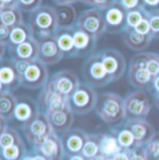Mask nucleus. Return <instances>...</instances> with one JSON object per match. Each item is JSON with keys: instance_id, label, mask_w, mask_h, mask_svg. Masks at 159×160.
I'll list each match as a JSON object with an SVG mask.
<instances>
[{"instance_id": "obj_1", "label": "nucleus", "mask_w": 159, "mask_h": 160, "mask_svg": "<svg viewBox=\"0 0 159 160\" xmlns=\"http://www.w3.org/2000/svg\"><path fill=\"white\" fill-rule=\"evenodd\" d=\"M95 111L100 119L108 126H119L127 119L125 99L114 92L99 94Z\"/></svg>"}, {"instance_id": "obj_2", "label": "nucleus", "mask_w": 159, "mask_h": 160, "mask_svg": "<svg viewBox=\"0 0 159 160\" xmlns=\"http://www.w3.org/2000/svg\"><path fill=\"white\" fill-rule=\"evenodd\" d=\"M34 36L37 39H42L53 36L59 29L58 16L55 7L42 5L28 15Z\"/></svg>"}, {"instance_id": "obj_3", "label": "nucleus", "mask_w": 159, "mask_h": 160, "mask_svg": "<svg viewBox=\"0 0 159 160\" xmlns=\"http://www.w3.org/2000/svg\"><path fill=\"white\" fill-rule=\"evenodd\" d=\"M22 129L32 149H38L44 141L54 132L48 116L40 111L27 121Z\"/></svg>"}, {"instance_id": "obj_4", "label": "nucleus", "mask_w": 159, "mask_h": 160, "mask_svg": "<svg viewBox=\"0 0 159 160\" xmlns=\"http://www.w3.org/2000/svg\"><path fill=\"white\" fill-rule=\"evenodd\" d=\"M82 76L85 81L93 88L105 87L114 82L104 68L100 51L90 54L85 61L82 66Z\"/></svg>"}, {"instance_id": "obj_5", "label": "nucleus", "mask_w": 159, "mask_h": 160, "mask_svg": "<svg viewBox=\"0 0 159 160\" xmlns=\"http://www.w3.org/2000/svg\"><path fill=\"white\" fill-rule=\"evenodd\" d=\"M99 95L95 88L87 83H80L79 87L69 99V105L75 115H86L95 109Z\"/></svg>"}, {"instance_id": "obj_6", "label": "nucleus", "mask_w": 159, "mask_h": 160, "mask_svg": "<svg viewBox=\"0 0 159 160\" xmlns=\"http://www.w3.org/2000/svg\"><path fill=\"white\" fill-rule=\"evenodd\" d=\"M77 25L97 38L107 33L104 11L97 8H89L81 11Z\"/></svg>"}, {"instance_id": "obj_7", "label": "nucleus", "mask_w": 159, "mask_h": 160, "mask_svg": "<svg viewBox=\"0 0 159 160\" xmlns=\"http://www.w3.org/2000/svg\"><path fill=\"white\" fill-rule=\"evenodd\" d=\"M127 118H146L150 114L152 103L143 90H134L125 98Z\"/></svg>"}, {"instance_id": "obj_8", "label": "nucleus", "mask_w": 159, "mask_h": 160, "mask_svg": "<svg viewBox=\"0 0 159 160\" xmlns=\"http://www.w3.org/2000/svg\"><path fill=\"white\" fill-rule=\"evenodd\" d=\"M77 75L71 69H64L56 72L48 80L47 85L59 94L70 99L80 85Z\"/></svg>"}, {"instance_id": "obj_9", "label": "nucleus", "mask_w": 159, "mask_h": 160, "mask_svg": "<svg viewBox=\"0 0 159 160\" xmlns=\"http://www.w3.org/2000/svg\"><path fill=\"white\" fill-rule=\"evenodd\" d=\"M48 80L47 65L36 60L31 62L22 74V87L35 90L42 88Z\"/></svg>"}, {"instance_id": "obj_10", "label": "nucleus", "mask_w": 159, "mask_h": 160, "mask_svg": "<svg viewBox=\"0 0 159 160\" xmlns=\"http://www.w3.org/2000/svg\"><path fill=\"white\" fill-rule=\"evenodd\" d=\"M22 86V76L16 63L11 59L1 60L0 66V93L17 90Z\"/></svg>"}, {"instance_id": "obj_11", "label": "nucleus", "mask_w": 159, "mask_h": 160, "mask_svg": "<svg viewBox=\"0 0 159 160\" xmlns=\"http://www.w3.org/2000/svg\"><path fill=\"white\" fill-rule=\"evenodd\" d=\"M37 101L40 112H43L47 115L70 106L68 98L54 91L47 84L42 88Z\"/></svg>"}, {"instance_id": "obj_12", "label": "nucleus", "mask_w": 159, "mask_h": 160, "mask_svg": "<svg viewBox=\"0 0 159 160\" xmlns=\"http://www.w3.org/2000/svg\"><path fill=\"white\" fill-rule=\"evenodd\" d=\"M100 55L105 70L113 78L114 82L124 76L127 68V63L125 57L120 51L113 48H107L101 50Z\"/></svg>"}, {"instance_id": "obj_13", "label": "nucleus", "mask_w": 159, "mask_h": 160, "mask_svg": "<svg viewBox=\"0 0 159 160\" xmlns=\"http://www.w3.org/2000/svg\"><path fill=\"white\" fill-rule=\"evenodd\" d=\"M38 40V61L47 65L56 64L61 62L64 56L59 48L56 38L53 36Z\"/></svg>"}, {"instance_id": "obj_14", "label": "nucleus", "mask_w": 159, "mask_h": 160, "mask_svg": "<svg viewBox=\"0 0 159 160\" xmlns=\"http://www.w3.org/2000/svg\"><path fill=\"white\" fill-rule=\"evenodd\" d=\"M124 124L132 132L140 147L145 146L156 133L153 125L145 118H127Z\"/></svg>"}, {"instance_id": "obj_15", "label": "nucleus", "mask_w": 159, "mask_h": 160, "mask_svg": "<svg viewBox=\"0 0 159 160\" xmlns=\"http://www.w3.org/2000/svg\"><path fill=\"white\" fill-rule=\"evenodd\" d=\"M7 50L14 62H33L38 59V40L33 38L20 45L7 47Z\"/></svg>"}, {"instance_id": "obj_16", "label": "nucleus", "mask_w": 159, "mask_h": 160, "mask_svg": "<svg viewBox=\"0 0 159 160\" xmlns=\"http://www.w3.org/2000/svg\"><path fill=\"white\" fill-rule=\"evenodd\" d=\"M103 11L107 33L120 34L127 28V11L117 3Z\"/></svg>"}, {"instance_id": "obj_17", "label": "nucleus", "mask_w": 159, "mask_h": 160, "mask_svg": "<svg viewBox=\"0 0 159 160\" xmlns=\"http://www.w3.org/2000/svg\"><path fill=\"white\" fill-rule=\"evenodd\" d=\"M88 133L81 128H71L62 135L65 156L79 155L86 143Z\"/></svg>"}, {"instance_id": "obj_18", "label": "nucleus", "mask_w": 159, "mask_h": 160, "mask_svg": "<svg viewBox=\"0 0 159 160\" xmlns=\"http://www.w3.org/2000/svg\"><path fill=\"white\" fill-rule=\"evenodd\" d=\"M127 79L130 85L140 90H150L153 85L154 78L142 66L129 62Z\"/></svg>"}, {"instance_id": "obj_19", "label": "nucleus", "mask_w": 159, "mask_h": 160, "mask_svg": "<svg viewBox=\"0 0 159 160\" xmlns=\"http://www.w3.org/2000/svg\"><path fill=\"white\" fill-rule=\"evenodd\" d=\"M98 39L99 38L82 30L77 25L74 27V41L77 57H83L94 53L97 48Z\"/></svg>"}, {"instance_id": "obj_20", "label": "nucleus", "mask_w": 159, "mask_h": 160, "mask_svg": "<svg viewBox=\"0 0 159 160\" xmlns=\"http://www.w3.org/2000/svg\"><path fill=\"white\" fill-rule=\"evenodd\" d=\"M35 150L39 151L42 155L49 160H63L65 158L62 138L56 132L50 134L44 141L39 148Z\"/></svg>"}, {"instance_id": "obj_21", "label": "nucleus", "mask_w": 159, "mask_h": 160, "mask_svg": "<svg viewBox=\"0 0 159 160\" xmlns=\"http://www.w3.org/2000/svg\"><path fill=\"white\" fill-rule=\"evenodd\" d=\"M39 111L37 101L27 96H22L21 98H18V103L15 109L13 121L15 120L22 127Z\"/></svg>"}, {"instance_id": "obj_22", "label": "nucleus", "mask_w": 159, "mask_h": 160, "mask_svg": "<svg viewBox=\"0 0 159 160\" xmlns=\"http://www.w3.org/2000/svg\"><path fill=\"white\" fill-rule=\"evenodd\" d=\"M52 125L54 132L57 134H63L70 130L75 122V114L71 110L70 106L55 111L47 115Z\"/></svg>"}, {"instance_id": "obj_23", "label": "nucleus", "mask_w": 159, "mask_h": 160, "mask_svg": "<svg viewBox=\"0 0 159 160\" xmlns=\"http://www.w3.org/2000/svg\"><path fill=\"white\" fill-rule=\"evenodd\" d=\"M122 39L124 44L131 50L142 52L151 45L153 38L151 36L142 35L134 28L127 27L122 33Z\"/></svg>"}, {"instance_id": "obj_24", "label": "nucleus", "mask_w": 159, "mask_h": 160, "mask_svg": "<svg viewBox=\"0 0 159 160\" xmlns=\"http://www.w3.org/2000/svg\"><path fill=\"white\" fill-rule=\"evenodd\" d=\"M74 27L59 28L54 34L57 44L63 53L64 58L77 57L74 41Z\"/></svg>"}, {"instance_id": "obj_25", "label": "nucleus", "mask_w": 159, "mask_h": 160, "mask_svg": "<svg viewBox=\"0 0 159 160\" xmlns=\"http://www.w3.org/2000/svg\"><path fill=\"white\" fill-rule=\"evenodd\" d=\"M144 67L155 78L159 76V54L155 52H138L134 54L130 62Z\"/></svg>"}, {"instance_id": "obj_26", "label": "nucleus", "mask_w": 159, "mask_h": 160, "mask_svg": "<svg viewBox=\"0 0 159 160\" xmlns=\"http://www.w3.org/2000/svg\"><path fill=\"white\" fill-rule=\"evenodd\" d=\"M18 98L11 92L0 93V120L8 123L14 119Z\"/></svg>"}, {"instance_id": "obj_27", "label": "nucleus", "mask_w": 159, "mask_h": 160, "mask_svg": "<svg viewBox=\"0 0 159 160\" xmlns=\"http://www.w3.org/2000/svg\"><path fill=\"white\" fill-rule=\"evenodd\" d=\"M55 8L58 16L59 28H71L77 24L78 15L73 5H60L56 6Z\"/></svg>"}, {"instance_id": "obj_28", "label": "nucleus", "mask_w": 159, "mask_h": 160, "mask_svg": "<svg viewBox=\"0 0 159 160\" xmlns=\"http://www.w3.org/2000/svg\"><path fill=\"white\" fill-rule=\"evenodd\" d=\"M111 131L116 135L117 142L123 150L131 151L140 147L132 132L125 126L124 123H122L119 126L112 128Z\"/></svg>"}, {"instance_id": "obj_29", "label": "nucleus", "mask_w": 159, "mask_h": 160, "mask_svg": "<svg viewBox=\"0 0 159 160\" xmlns=\"http://www.w3.org/2000/svg\"><path fill=\"white\" fill-rule=\"evenodd\" d=\"M33 38H35V36H34V32L30 24L28 22H23L11 28L9 39H8L7 47L20 45Z\"/></svg>"}, {"instance_id": "obj_30", "label": "nucleus", "mask_w": 159, "mask_h": 160, "mask_svg": "<svg viewBox=\"0 0 159 160\" xmlns=\"http://www.w3.org/2000/svg\"><path fill=\"white\" fill-rule=\"evenodd\" d=\"M100 148L101 154L104 156L106 158H114L117 154H118L123 150L117 142L116 135L112 131L101 134Z\"/></svg>"}, {"instance_id": "obj_31", "label": "nucleus", "mask_w": 159, "mask_h": 160, "mask_svg": "<svg viewBox=\"0 0 159 160\" xmlns=\"http://www.w3.org/2000/svg\"><path fill=\"white\" fill-rule=\"evenodd\" d=\"M24 141L22 140L19 131L7 125V123L1 122L0 127V149L12 146L14 144L22 143Z\"/></svg>"}, {"instance_id": "obj_32", "label": "nucleus", "mask_w": 159, "mask_h": 160, "mask_svg": "<svg viewBox=\"0 0 159 160\" xmlns=\"http://www.w3.org/2000/svg\"><path fill=\"white\" fill-rule=\"evenodd\" d=\"M0 22L2 25L12 28L23 22L22 11L18 7L0 9Z\"/></svg>"}, {"instance_id": "obj_33", "label": "nucleus", "mask_w": 159, "mask_h": 160, "mask_svg": "<svg viewBox=\"0 0 159 160\" xmlns=\"http://www.w3.org/2000/svg\"><path fill=\"white\" fill-rule=\"evenodd\" d=\"M101 134H88L81 155L86 159H90L101 154Z\"/></svg>"}, {"instance_id": "obj_34", "label": "nucleus", "mask_w": 159, "mask_h": 160, "mask_svg": "<svg viewBox=\"0 0 159 160\" xmlns=\"http://www.w3.org/2000/svg\"><path fill=\"white\" fill-rule=\"evenodd\" d=\"M26 145L23 142L14 144L12 146L0 149V159L1 160H22L27 154Z\"/></svg>"}, {"instance_id": "obj_35", "label": "nucleus", "mask_w": 159, "mask_h": 160, "mask_svg": "<svg viewBox=\"0 0 159 160\" xmlns=\"http://www.w3.org/2000/svg\"><path fill=\"white\" fill-rule=\"evenodd\" d=\"M148 10L145 8L130 10L127 12V27L135 28L144 18L148 15Z\"/></svg>"}, {"instance_id": "obj_36", "label": "nucleus", "mask_w": 159, "mask_h": 160, "mask_svg": "<svg viewBox=\"0 0 159 160\" xmlns=\"http://www.w3.org/2000/svg\"><path fill=\"white\" fill-rule=\"evenodd\" d=\"M148 160H159V132H156L153 138L144 146Z\"/></svg>"}, {"instance_id": "obj_37", "label": "nucleus", "mask_w": 159, "mask_h": 160, "mask_svg": "<svg viewBox=\"0 0 159 160\" xmlns=\"http://www.w3.org/2000/svg\"><path fill=\"white\" fill-rule=\"evenodd\" d=\"M147 19L150 23L151 36L153 39H159V10L149 11Z\"/></svg>"}, {"instance_id": "obj_38", "label": "nucleus", "mask_w": 159, "mask_h": 160, "mask_svg": "<svg viewBox=\"0 0 159 160\" xmlns=\"http://www.w3.org/2000/svg\"><path fill=\"white\" fill-rule=\"evenodd\" d=\"M43 0H18V8L22 12H32L42 6Z\"/></svg>"}, {"instance_id": "obj_39", "label": "nucleus", "mask_w": 159, "mask_h": 160, "mask_svg": "<svg viewBox=\"0 0 159 160\" xmlns=\"http://www.w3.org/2000/svg\"><path fill=\"white\" fill-rule=\"evenodd\" d=\"M117 4L120 5L127 12L144 8L143 0H117Z\"/></svg>"}, {"instance_id": "obj_40", "label": "nucleus", "mask_w": 159, "mask_h": 160, "mask_svg": "<svg viewBox=\"0 0 159 160\" xmlns=\"http://www.w3.org/2000/svg\"><path fill=\"white\" fill-rule=\"evenodd\" d=\"M138 33L142 35H146V36H151V28H150V23L149 21L146 18H144L135 28H134ZM152 37V36H151Z\"/></svg>"}, {"instance_id": "obj_41", "label": "nucleus", "mask_w": 159, "mask_h": 160, "mask_svg": "<svg viewBox=\"0 0 159 160\" xmlns=\"http://www.w3.org/2000/svg\"><path fill=\"white\" fill-rule=\"evenodd\" d=\"M130 160H148L144 146L138 147L130 151Z\"/></svg>"}, {"instance_id": "obj_42", "label": "nucleus", "mask_w": 159, "mask_h": 160, "mask_svg": "<svg viewBox=\"0 0 159 160\" xmlns=\"http://www.w3.org/2000/svg\"><path fill=\"white\" fill-rule=\"evenodd\" d=\"M117 3V0H94V7L100 8L102 10H105L112 6L116 5Z\"/></svg>"}, {"instance_id": "obj_43", "label": "nucleus", "mask_w": 159, "mask_h": 160, "mask_svg": "<svg viewBox=\"0 0 159 160\" xmlns=\"http://www.w3.org/2000/svg\"><path fill=\"white\" fill-rule=\"evenodd\" d=\"M10 30L11 28L0 24V44H5L6 46L7 45L10 36Z\"/></svg>"}, {"instance_id": "obj_44", "label": "nucleus", "mask_w": 159, "mask_h": 160, "mask_svg": "<svg viewBox=\"0 0 159 160\" xmlns=\"http://www.w3.org/2000/svg\"><path fill=\"white\" fill-rule=\"evenodd\" d=\"M143 5L148 11L159 10V0H143Z\"/></svg>"}, {"instance_id": "obj_45", "label": "nucleus", "mask_w": 159, "mask_h": 160, "mask_svg": "<svg viewBox=\"0 0 159 160\" xmlns=\"http://www.w3.org/2000/svg\"><path fill=\"white\" fill-rule=\"evenodd\" d=\"M18 7V0H0V9Z\"/></svg>"}, {"instance_id": "obj_46", "label": "nucleus", "mask_w": 159, "mask_h": 160, "mask_svg": "<svg viewBox=\"0 0 159 160\" xmlns=\"http://www.w3.org/2000/svg\"><path fill=\"white\" fill-rule=\"evenodd\" d=\"M150 91L154 95V98L159 97V76L154 78L153 85H152V88H151Z\"/></svg>"}, {"instance_id": "obj_47", "label": "nucleus", "mask_w": 159, "mask_h": 160, "mask_svg": "<svg viewBox=\"0 0 159 160\" xmlns=\"http://www.w3.org/2000/svg\"><path fill=\"white\" fill-rule=\"evenodd\" d=\"M113 158L115 160H130V151L122 150L118 154H117Z\"/></svg>"}, {"instance_id": "obj_48", "label": "nucleus", "mask_w": 159, "mask_h": 160, "mask_svg": "<svg viewBox=\"0 0 159 160\" xmlns=\"http://www.w3.org/2000/svg\"><path fill=\"white\" fill-rule=\"evenodd\" d=\"M52 2H54L57 6L60 5H72L74 3L78 2L79 0H51Z\"/></svg>"}, {"instance_id": "obj_49", "label": "nucleus", "mask_w": 159, "mask_h": 160, "mask_svg": "<svg viewBox=\"0 0 159 160\" xmlns=\"http://www.w3.org/2000/svg\"><path fill=\"white\" fill-rule=\"evenodd\" d=\"M32 152H33V156H34V160H49L37 150L32 149Z\"/></svg>"}, {"instance_id": "obj_50", "label": "nucleus", "mask_w": 159, "mask_h": 160, "mask_svg": "<svg viewBox=\"0 0 159 160\" xmlns=\"http://www.w3.org/2000/svg\"><path fill=\"white\" fill-rule=\"evenodd\" d=\"M63 160H87L81 154L79 155H74V156H65Z\"/></svg>"}, {"instance_id": "obj_51", "label": "nucleus", "mask_w": 159, "mask_h": 160, "mask_svg": "<svg viewBox=\"0 0 159 160\" xmlns=\"http://www.w3.org/2000/svg\"><path fill=\"white\" fill-rule=\"evenodd\" d=\"M22 160H34V156H33L32 150H31V151H28L27 154L22 158Z\"/></svg>"}, {"instance_id": "obj_52", "label": "nucleus", "mask_w": 159, "mask_h": 160, "mask_svg": "<svg viewBox=\"0 0 159 160\" xmlns=\"http://www.w3.org/2000/svg\"><path fill=\"white\" fill-rule=\"evenodd\" d=\"M79 1L86 4V5H87V6H89V7H91V8L94 7V0H79Z\"/></svg>"}, {"instance_id": "obj_53", "label": "nucleus", "mask_w": 159, "mask_h": 160, "mask_svg": "<svg viewBox=\"0 0 159 160\" xmlns=\"http://www.w3.org/2000/svg\"><path fill=\"white\" fill-rule=\"evenodd\" d=\"M107 158L104 157V156H102V154H99L98 156H96V157H94V158H90V159L88 160H106Z\"/></svg>"}, {"instance_id": "obj_54", "label": "nucleus", "mask_w": 159, "mask_h": 160, "mask_svg": "<svg viewBox=\"0 0 159 160\" xmlns=\"http://www.w3.org/2000/svg\"><path fill=\"white\" fill-rule=\"evenodd\" d=\"M155 100V104L157 106V108L159 110V97H157V98H154Z\"/></svg>"}, {"instance_id": "obj_55", "label": "nucleus", "mask_w": 159, "mask_h": 160, "mask_svg": "<svg viewBox=\"0 0 159 160\" xmlns=\"http://www.w3.org/2000/svg\"><path fill=\"white\" fill-rule=\"evenodd\" d=\"M106 160H115V159H114V158H107V159H106Z\"/></svg>"}, {"instance_id": "obj_56", "label": "nucleus", "mask_w": 159, "mask_h": 160, "mask_svg": "<svg viewBox=\"0 0 159 160\" xmlns=\"http://www.w3.org/2000/svg\"><path fill=\"white\" fill-rule=\"evenodd\" d=\"M0 160H1V159H0Z\"/></svg>"}]
</instances>
